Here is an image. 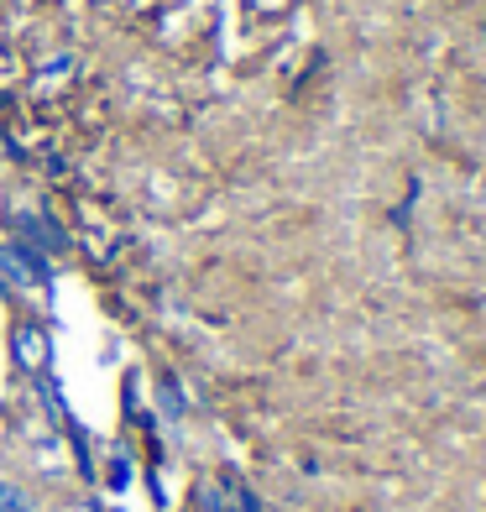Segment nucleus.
Wrapping results in <instances>:
<instances>
[{"instance_id": "obj_1", "label": "nucleus", "mask_w": 486, "mask_h": 512, "mask_svg": "<svg viewBox=\"0 0 486 512\" xmlns=\"http://www.w3.org/2000/svg\"><path fill=\"white\" fill-rule=\"evenodd\" d=\"M0 272L11 277L16 288H48L53 283V267H48V256L32 251V246H0Z\"/></svg>"}, {"instance_id": "obj_2", "label": "nucleus", "mask_w": 486, "mask_h": 512, "mask_svg": "<svg viewBox=\"0 0 486 512\" xmlns=\"http://www.w3.org/2000/svg\"><path fill=\"white\" fill-rule=\"evenodd\" d=\"M11 356H16L21 371H42V366H48V330H42V324H16Z\"/></svg>"}, {"instance_id": "obj_3", "label": "nucleus", "mask_w": 486, "mask_h": 512, "mask_svg": "<svg viewBox=\"0 0 486 512\" xmlns=\"http://www.w3.org/2000/svg\"><path fill=\"white\" fill-rule=\"evenodd\" d=\"M11 225L21 230V246H42V251H63V230L53 220H42V215H11Z\"/></svg>"}, {"instance_id": "obj_4", "label": "nucleus", "mask_w": 486, "mask_h": 512, "mask_svg": "<svg viewBox=\"0 0 486 512\" xmlns=\"http://www.w3.org/2000/svg\"><path fill=\"white\" fill-rule=\"evenodd\" d=\"M37 502H32V492L21 486L16 476H0V512H32Z\"/></svg>"}, {"instance_id": "obj_5", "label": "nucleus", "mask_w": 486, "mask_h": 512, "mask_svg": "<svg viewBox=\"0 0 486 512\" xmlns=\"http://www.w3.org/2000/svg\"><path fill=\"white\" fill-rule=\"evenodd\" d=\"M157 403H162V413H168L173 424H178L183 413H189V398L178 392V382H173V377H162V382H157Z\"/></svg>"}]
</instances>
